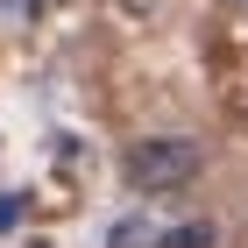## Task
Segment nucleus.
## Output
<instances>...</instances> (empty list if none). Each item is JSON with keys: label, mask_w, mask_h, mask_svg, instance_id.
<instances>
[{"label": "nucleus", "mask_w": 248, "mask_h": 248, "mask_svg": "<svg viewBox=\"0 0 248 248\" xmlns=\"http://www.w3.org/2000/svg\"><path fill=\"white\" fill-rule=\"evenodd\" d=\"M199 170H206V142H199V135H142V142H128V156H121V177H128L135 191H149V199L185 191Z\"/></svg>", "instance_id": "obj_1"}, {"label": "nucleus", "mask_w": 248, "mask_h": 248, "mask_svg": "<svg viewBox=\"0 0 248 248\" xmlns=\"http://www.w3.org/2000/svg\"><path fill=\"white\" fill-rule=\"evenodd\" d=\"M149 248H220V227H213L206 213H185V220H170V227H156Z\"/></svg>", "instance_id": "obj_2"}, {"label": "nucleus", "mask_w": 248, "mask_h": 248, "mask_svg": "<svg viewBox=\"0 0 248 248\" xmlns=\"http://www.w3.org/2000/svg\"><path fill=\"white\" fill-rule=\"evenodd\" d=\"M234 7H241V15H248V0H234Z\"/></svg>", "instance_id": "obj_3"}]
</instances>
